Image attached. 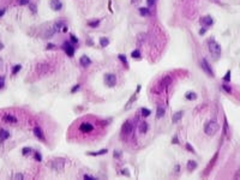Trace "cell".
Instances as JSON below:
<instances>
[{"mask_svg":"<svg viewBox=\"0 0 240 180\" xmlns=\"http://www.w3.org/2000/svg\"><path fill=\"white\" fill-rule=\"evenodd\" d=\"M219 128H220L219 124H217L216 121L211 120V121H209L208 124L205 125V127H204V132H205L208 136H214L216 132L219 131Z\"/></svg>","mask_w":240,"mask_h":180,"instance_id":"obj_1","label":"cell"},{"mask_svg":"<svg viewBox=\"0 0 240 180\" xmlns=\"http://www.w3.org/2000/svg\"><path fill=\"white\" fill-rule=\"evenodd\" d=\"M209 51H210V53H211L212 55H215V56H219L220 54H221V47H220L219 43L216 41H214V40L209 41Z\"/></svg>","mask_w":240,"mask_h":180,"instance_id":"obj_2","label":"cell"},{"mask_svg":"<svg viewBox=\"0 0 240 180\" xmlns=\"http://www.w3.org/2000/svg\"><path fill=\"white\" fill-rule=\"evenodd\" d=\"M64 163H65V161L63 159H54L51 162H48V167L55 170H61L64 168Z\"/></svg>","mask_w":240,"mask_h":180,"instance_id":"obj_3","label":"cell"},{"mask_svg":"<svg viewBox=\"0 0 240 180\" xmlns=\"http://www.w3.org/2000/svg\"><path fill=\"white\" fill-rule=\"evenodd\" d=\"M104 83L107 84L108 87H114L115 83H117V77L114 75H112V73L106 75L104 76Z\"/></svg>","mask_w":240,"mask_h":180,"instance_id":"obj_4","label":"cell"},{"mask_svg":"<svg viewBox=\"0 0 240 180\" xmlns=\"http://www.w3.org/2000/svg\"><path fill=\"white\" fill-rule=\"evenodd\" d=\"M131 132H132V124L130 121L124 122V125H122V127H121V133L122 135H130Z\"/></svg>","mask_w":240,"mask_h":180,"instance_id":"obj_5","label":"cell"},{"mask_svg":"<svg viewBox=\"0 0 240 180\" xmlns=\"http://www.w3.org/2000/svg\"><path fill=\"white\" fill-rule=\"evenodd\" d=\"M201 66H202V69L204 70V72L205 73H208L209 76H214V72H212V70H211V67H210V65H209V62L206 61L205 59L204 60H202V64H201Z\"/></svg>","mask_w":240,"mask_h":180,"instance_id":"obj_6","label":"cell"},{"mask_svg":"<svg viewBox=\"0 0 240 180\" xmlns=\"http://www.w3.org/2000/svg\"><path fill=\"white\" fill-rule=\"evenodd\" d=\"M79 130L83 132V133H89V132H91L94 130V126L91 124H89V122H83V124L79 126Z\"/></svg>","mask_w":240,"mask_h":180,"instance_id":"obj_7","label":"cell"},{"mask_svg":"<svg viewBox=\"0 0 240 180\" xmlns=\"http://www.w3.org/2000/svg\"><path fill=\"white\" fill-rule=\"evenodd\" d=\"M64 49H65V52H66V54L69 56H73V54H75V48L71 46L70 42H65V43H64Z\"/></svg>","mask_w":240,"mask_h":180,"instance_id":"obj_8","label":"cell"},{"mask_svg":"<svg viewBox=\"0 0 240 180\" xmlns=\"http://www.w3.org/2000/svg\"><path fill=\"white\" fill-rule=\"evenodd\" d=\"M51 6H52L53 10L59 11L61 7H63V4L60 3L59 0H51Z\"/></svg>","mask_w":240,"mask_h":180,"instance_id":"obj_9","label":"cell"},{"mask_svg":"<svg viewBox=\"0 0 240 180\" xmlns=\"http://www.w3.org/2000/svg\"><path fill=\"white\" fill-rule=\"evenodd\" d=\"M34 133H35V136H36L38 139H41V141H46L45 135H43V131H42L40 127H35L34 128Z\"/></svg>","mask_w":240,"mask_h":180,"instance_id":"obj_10","label":"cell"},{"mask_svg":"<svg viewBox=\"0 0 240 180\" xmlns=\"http://www.w3.org/2000/svg\"><path fill=\"white\" fill-rule=\"evenodd\" d=\"M171 83H172V78L169 76H166L163 79L161 80V88H162V89H164V88H167Z\"/></svg>","mask_w":240,"mask_h":180,"instance_id":"obj_11","label":"cell"},{"mask_svg":"<svg viewBox=\"0 0 240 180\" xmlns=\"http://www.w3.org/2000/svg\"><path fill=\"white\" fill-rule=\"evenodd\" d=\"M80 64H82V66L87 67V66H89L91 64V60L89 59V56L83 55V56H80Z\"/></svg>","mask_w":240,"mask_h":180,"instance_id":"obj_12","label":"cell"},{"mask_svg":"<svg viewBox=\"0 0 240 180\" xmlns=\"http://www.w3.org/2000/svg\"><path fill=\"white\" fill-rule=\"evenodd\" d=\"M201 22H202L203 25H212V18L210 17V16H204V17L201 19Z\"/></svg>","mask_w":240,"mask_h":180,"instance_id":"obj_13","label":"cell"},{"mask_svg":"<svg viewBox=\"0 0 240 180\" xmlns=\"http://www.w3.org/2000/svg\"><path fill=\"white\" fill-rule=\"evenodd\" d=\"M139 90H140V85H138V88H137V91H136V93H135V95H133V96L131 97V99H130L129 103H127V104H126V106H125V109H127V108H130V107H131V104L133 103V101H135V99H136V97H137V94H138V91H139Z\"/></svg>","mask_w":240,"mask_h":180,"instance_id":"obj_14","label":"cell"},{"mask_svg":"<svg viewBox=\"0 0 240 180\" xmlns=\"http://www.w3.org/2000/svg\"><path fill=\"white\" fill-rule=\"evenodd\" d=\"M9 137H10V132L6 130H0V139L1 141H6Z\"/></svg>","mask_w":240,"mask_h":180,"instance_id":"obj_15","label":"cell"},{"mask_svg":"<svg viewBox=\"0 0 240 180\" xmlns=\"http://www.w3.org/2000/svg\"><path fill=\"white\" fill-rule=\"evenodd\" d=\"M181 118H183V112H181V111L180 112H177V113H175V114L172 117V121H173V122H178V121H180Z\"/></svg>","mask_w":240,"mask_h":180,"instance_id":"obj_16","label":"cell"},{"mask_svg":"<svg viewBox=\"0 0 240 180\" xmlns=\"http://www.w3.org/2000/svg\"><path fill=\"white\" fill-rule=\"evenodd\" d=\"M197 167V162L196 161H193V160H190L187 162V169H190V170H193Z\"/></svg>","mask_w":240,"mask_h":180,"instance_id":"obj_17","label":"cell"},{"mask_svg":"<svg viewBox=\"0 0 240 180\" xmlns=\"http://www.w3.org/2000/svg\"><path fill=\"white\" fill-rule=\"evenodd\" d=\"M139 131L142 132V133H145L148 131V124H146V121H143L142 124L139 125Z\"/></svg>","mask_w":240,"mask_h":180,"instance_id":"obj_18","label":"cell"},{"mask_svg":"<svg viewBox=\"0 0 240 180\" xmlns=\"http://www.w3.org/2000/svg\"><path fill=\"white\" fill-rule=\"evenodd\" d=\"M5 121H7V122H17V119L14 118L13 115H10V114H7V115H5Z\"/></svg>","mask_w":240,"mask_h":180,"instance_id":"obj_19","label":"cell"},{"mask_svg":"<svg viewBox=\"0 0 240 180\" xmlns=\"http://www.w3.org/2000/svg\"><path fill=\"white\" fill-rule=\"evenodd\" d=\"M196 97H197V95H196L195 93H192V91H190V93H187L185 95V99H186V100H196Z\"/></svg>","mask_w":240,"mask_h":180,"instance_id":"obj_20","label":"cell"},{"mask_svg":"<svg viewBox=\"0 0 240 180\" xmlns=\"http://www.w3.org/2000/svg\"><path fill=\"white\" fill-rule=\"evenodd\" d=\"M139 12H140V14H142L143 17H146V16H150V12L148 9H145V7H142V9H139Z\"/></svg>","mask_w":240,"mask_h":180,"instance_id":"obj_21","label":"cell"},{"mask_svg":"<svg viewBox=\"0 0 240 180\" xmlns=\"http://www.w3.org/2000/svg\"><path fill=\"white\" fill-rule=\"evenodd\" d=\"M164 115V109L162 107H159V109H157V114H156V118H162Z\"/></svg>","mask_w":240,"mask_h":180,"instance_id":"obj_22","label":"cell"},{"mask_svg":"<svg viewBox=\"0 0 240 180\" xmlns=\"http://www.w3.org/2000/svg\"><path fill=\"white\" fill-rule=\"evenodd\" d=\"M100 43H101L102 47H107L109 41H108V38H106V37H101L100 38Z\"/></svg>","mask_w":240,"mask_h":180,"instance_id":"obj_23","label":"cell"},{"mask_svg":"<svg viewBox=\"0 0 240 180\" xmlns=\"http://www.w3.org/2000/svg\"><path fill=\"white\" fill-rule=\"evenodd\" d=\"M106 152H107V150L103 149V150H101V151H98V152H88V155H94V156H97V155H103V154H106Z\"/></svg>","mask_w":240,"mask_h":180,"instance_id":"obj_24","label":"cell"},{"mask_svg":"<svg viewBox=\"0 0 240 180\" xmlns=\"http://www.w3.org/2000/svg\"><path fill=\"white\" fill-rule=\"evenodd\" d=\"M140 112H142L143 117H149V115H150V111H149V109H146V108H142V109H140Z\"/></svg>","mask_w":240,"mask_h":180,"instance_id":"obj_25","label":"cell"},{"mask_svg":"<svg viewBox=\"0 0 240 180\" xmlns=\"http://www.w3.org/2000/svg\"><path fill=\"white\" fill-rule=\"evenodd\" d=\"M98 24H100V21H94V22H89V23H88V25L91 27V28H96Z\"/></svg>","mask_w":240,"mask_h":180,"instance_id":"obj_26","label":"cell"},{"mask_svg":"<svg viewBox=\"0 0 240 180\" xmlns=\"http://www.w3.org/2000/svg\"><path fill=\"white\" fill-rule=\"evenodd\" d=\"M53 27H54L55 31H60V29L63 28V24H61V23H55V24L53 25Z\"/></svg>","mask_w":240,"mask_h":180,"instance_id":"obj_27","label":"cell"},{"mask_svg":"<svg viewBox=\"0 0 240 180\" xmlns=\"http://www.w3.org/2000/svg\"><path fill=\"white\" fill-rule=\"evenodd\" d=\"M131 56H132V58H139V56H140V53H139L138 49H137V51H133Z\"/></svg>","mask_w":240,"mask_h":180,"instance_id":"obj_28","label":"cell"},{"mask_svg":"<svg viewBox=\"0 0 240 180\" xmlns=\"http://www.w3.org/2000/svg\"><path fill=\"white\" fill-rule=\"evenodd\" d=\"M21 69H22V66H21V65H16V66L13 67V70H12V73H13V75H16V73H17Z\"/></svg>","mask_w":240,"mask_h":180,"instance_id":"obj_29","label":"cell"},{"mask_svg":"<svg viewBox=\"0 0 240 180\" xmlns=\"http://www.w3.org/2000/svg\"><path fill=\"white\" fill-rule=\"evenodd\" d=\"M229 79H230V71H228L226 76L223 77V80H225V82H229Z\"/></svg>","mask_w":240,"mask_h":180,"instance_id":"obj_30","label":"cell"},{"mask_svg":"<svg viewBox=\"0 0 240 180\" xmlns=\"http://www.w3.org/2000/svg\"><path fill=\"white\" fill-rule=\"evenodd\" d=\"M30 10L32 11V13H36L37 10H36V5H35V4H31V5H30Z\"/></svg>","mask_w":240,"mask_h":180,"instance_id":"obj_31","label":"cell"},{"mask_svg":"<svg viewBox=\"0 0 240 180\" xmlns=\"http://www.w3.org/2000/svg\"><path fill=\"white\" fill-rule=\"evenodd\" d=\"M29 1H30V0H18V3L21 4V5H28Z\"/></svg>","mask_w":240,"mask_h":180,"instance_id":"obj_32","label":"cell"},{"mask_svg":"<svg viewBox=\"0 0 240 180\" xmlns=\"http://www.w3.org/2000/svg\"><path fill=\"white\" fill-rule=\"evenodd\" d=\"M35 159L37 160V161H41L42 160V156L40 155V152H35Z\"/></svg>","mask_w":240,"mask_h":180,"instance_id":"obj_33","label":"cell"},{"mask_svg":"<svg viewBox=\"0 0 240 180\" xmlns=\"http://www.w3.org/2000/svg\"><path fill=\"white\" fill-rule=\"evenodd\" d=\"M84 179H87V180H96V178H94V177H91V175H88V174H85V175H84Z\"/></svg>","mask_w":240,"mask_h":180,"instance_id":"obj_34","label":"cell"},{"mask_svg":"<svg viewBox=\"0 0 240 180\" xmlns=\"http://www.w3.org/2000/svg\"><path fill=\"white\" fill-rule=\"evenodd\" d=\"M114 157H120L121 156V151H118V150H114Z\"/></svg>","mask_w":240,"mask_h":180,"instance_id":"obj_35","label":"cell"},{"mask_svg":"<svg viewBox=\"0 0 240 180\" xmlns=\"http://www.w3.org/2000/svg\"><path fill=\"white\" fill-rule=\"evenodd\" d=\"M30 151H31V149H30V148H24V149H23V155H27V154H28V152H30Z\"/></svg>","mask_w":240,"mask_h":180,"instance_id":"obj_36","label":"cell"},{"mask_svg":"<svg viewBox=\"0 0 240 180\" xmlns=\"http://www.w3.org/2000/svg\"><path fill=\"white\" fill-rule=\"evenodd\" d=\"M24 178V175L23 174H21V173H18V174H16L14 175V179H23Z\"/></svg>","mask_w":240,"mask_h":180,"instance_id":"obj_37","label":"cell"},{"mask_svg":"<svg viewBox=\"0 0 240 180\" xmlns=\"http://www.w3.org/2000/svg\"><path fill=\"white\" fill-rule=\"evenodd\" d=\"M4 83H5V78H4V77H0V88L4 87Z\"/></svg>","mask_w":240,"mask_h":180,"instance_id":"obj_38","label":"cell"},{"mask_svg":"<svg viewBox=\"0 0 240 180\" xmlns=\"http://www.w3.org/2000/svg\"><path fill=\"white\" fill-rule=\"evenodd\" d=\"M119 59L121 60V61L124 62V64H127V61H126V58H125L124 55H119Z\"/></svg>","mask_w":240,"mask_h":180,"instance_id":"obj_39","label":"cell"},{"mask_svg":"<svg viewBox=\"0 0 240 180\" xmlns=\"http://www.w3.org/2000/svg\"><path fill=\"white\" fill-rule=\"evenodd\" d=\"M146 4H148L149 6H153L154 4H155V0H146Z\"/></svg>","mask_w":240,"mask_h":180,"instance_id":"obj_40","label":"cell"},{"mask_svg":"<svg viewBox=\"0 0 240 180\" xmlns=\"http://www.w3.org/2000/svg\"><path fill=\"white\" fill-rule=\"evenodd\" d=\"M186 148L188 149V151H191V152H195V150H193V148H192L190 144H186Z\"/></svg>","mask_w":240,"mask_h":180,"instance_id":"obj_41","label":"cell"},{"mask_svg":"<svg viewBox=\"0 0 240 180\" xmlns=\"http://www.w3.org/2000/svg\"><path fill=\"white\" fill-rule=\"evenodd\" d=\"M222 87H223V89L226 90L227 93H230V88H229V87H227V85H225V84H223Z\"/></svg>","mask_w":240,"mask_h":180,"instance_id":"obj_42","label":"cell"},{"mask_svg":"<svg viewBox=\"0 0 240 180\" xmlns=\"http://www.w3.org/2000/svg\"><path fill=\"white\" fill-rule=\"evenodd\" d=\"M205 31H206V29H205V28H202V29H201V30H199V34H201V35L205 34Z\"/></svg>","mask_w":240,"mask_h":180,"instance_id":"obj_43","label":"cell"},{"mask_svg":"<svg viewBox=\"0 0 240 180\" xmlns=\"http://www.w3.org/2000/svg\"><path fill=\"white\" fill-rule=\"evenodd\" d=\"M172 143H173V144H178V143H179V141H178L177 137H174L173 141H172Z\"/></svg>","mask_w":240,"mask_h":180,"instance_id":"obj_44","label":"cell"},{"mask_svg":"<svg viewBox=\"0 0 240 180\" xmlns=\"http://www.w3.org/2000/svg\"><path fill=\"white\" fill-rule=\"evenodd\" d=\"M53 48H54V45H53V43H49V45L47 46V49H53Z\"/></svg>","mask_w":240,"mask_h":180,"instance_id":"obj_45","label":"cell"},{"mask_svg":"<svg viewBox=\"0 0 240 180\" xmlns=\"http://www.w3.org/2000/svg\"><path fill=\"white\" fill-rule=\"evenodd\" d=\"M77 89H79V84H77L76 87H73V89H72V93H75Z\"/></svg>","mask_w":240,"mask_h":180,"instance_id":"obj_46","label":"cell"},{"mask_svg":"<svg viewBox=\"0 0 240 180\" xmlns=\"http://www.w3.org/2000/svg\"><path fill=\"white\" fill-rule=\"evenodd\" d=\"M71 40H72V41L75 42V43H77V38L75 37V36H73V35H71Z\"/></svg>","mask_w":240,"mask_h":180,"instance_id":"obj_47","label":"cell"},{"mask_svg":"<svg viewBox=\"0 0 240 180\" xmlns=\"http://www.w3.org/2000/svg\"><path fill=\"white\" fill-rule=\"evenodd\" d=\"M4 13H5V10H4V9H1V10H0V17H1Z\"/></svg>","mask_w":240,"mask_h":180,"instance_id":"obj_48","label":"cell"},{"mask_svg":"<svg viewBox=\"0 0 240 180\" xmlns=\"http://www.w3.org/2000/svg\"><path fill=\"white\" fill-rule=\"evenodd\" d=\"M4 48V45H3V43H1V42H0V51H1V49H3Z\"/></svg>","mask_w":240,"mask_h":180,"instance_id":"obj_49","label":"cell"},{"mask_svg":"<svg viewBox=\"0 0 240 180\" xmlns=\"http://www.w3.org/2000/svg\"><path fill=\"white\" fill-rule=\"evenodd\" d=\"M0 66H1V60H0Z\"/></svg>","mask_w":240,"mask_h":180,"instance_id":"obj_50","label":"cell"}]
</instances>
